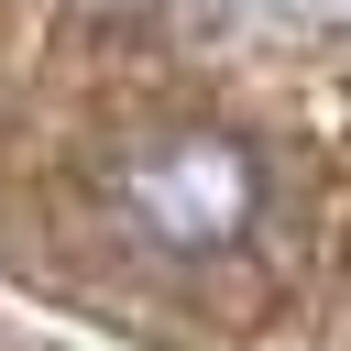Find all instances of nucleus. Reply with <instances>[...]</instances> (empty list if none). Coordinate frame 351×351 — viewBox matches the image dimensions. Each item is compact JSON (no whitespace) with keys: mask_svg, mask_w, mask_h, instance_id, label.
<instances>
[{"mask_svg":"<svg viewBox=\"0 0 351 351\" xmlns=\"http://www.w3.org/2000/svg\"><path fill=\"white\" fill-rule=\"evenodd\" d=\"M88 241L154 285H219L285 230V143L230 99H143L77 154Z\"/></svg>","mask_w":351,"mask_h":351,"instance_id":"obj_1","label":"nucleus"}]
</instances>
